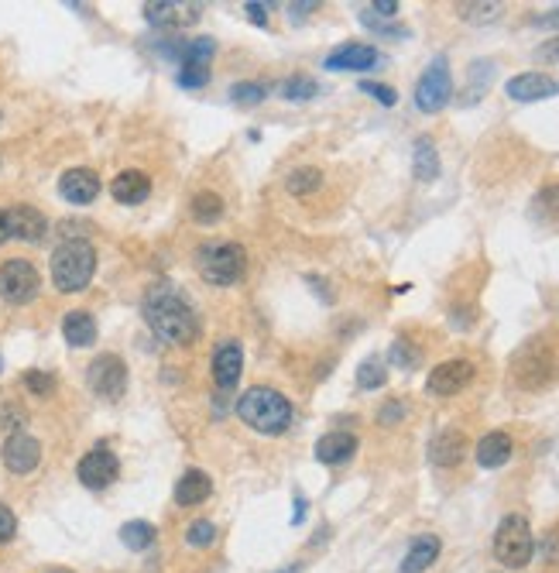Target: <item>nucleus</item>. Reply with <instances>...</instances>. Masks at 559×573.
<instances>
[{"mask_svg": "<svg viewBox=\"0 0 559 573\" xmlns=\"http://www.w3.org/2000/svg\"><path fill=\"white\" fill-rule=\"evenodd\" d=\"M145 320L165 343H192L199 337V320L172 285H155L145 295Z\"/></svg>", "mask_w": 559, "mask_h": 573, "instance_id": "1", "label": "nucleus"}, {"mask_svg": "<svg viewBox=\"0 0 559 573\" xmlns=\"http://www.w3.org/2000/svg\"><path fill=\"white\" fill-rule=\"evenodd\" d=\"M237 415L250 429H258L265 436H279L292 426V402L275 388H248L237 402Z\"/></svg>", "mask_w": 559, "mask_h": 573, "instance_id": "2", "label": "nucleus"}, {"mask_svg": "<svg viewBox=\"0 0 559 573\" xmlns=\"http://www.w3.org/2000/svg\"><path fill=\"white\" fill-rule=\"evenodd\" d=\"M97 271V251L83 237H69L52 251V281L59 292H83Z\"/></svg>", "mask_w": 559, "mask_h": 573, "instance_id": "3", "label": "nucleus"}, {"mask_svg": "<svg viewBox=\"0 0 559 573\" xmlns=\"http://www.w3.org/2000/svg\"><path fill=\"white\" fill-rule=\"evenodd\" d=\"M532 553H535V536H532L529 518L525 515H504L498 532H494V557H498V563L508 567V570H522V567L532 563Z\"/></svg>", "mask_w": 559, "mask_h": 573, "instance_id": "4", "label": "nucleus"}, {"mask_svg": "<svg viewBox=\"0 0 559 573\" xmlns=\"http://www.w3.org/2000/svg\"><path fill=\"white\" fill-rule=\"evenodd\" d=\"M244 271H248V251L234 240L199 251V275L209 285H237L244 279Z\"/></svg>", "mask_w": 559, "mask_h": 573, "instance_id": "5", "label": "nucleus"}, {"mask_svg": "<svg viewBox=\"0 0 559 573\" xmlns=\"http://www.w3.org/2000/svg\"><path fill=\"white\" fill-rule=\"evenodd\" d=\"M453 97V76H450V66L446 59H432L429 62V69L422 73V79L415 83V107L422 110V114H440L442 107L450 103Z\"/></svg>", "mask_w": 559, "mask_h": 573, "instance_id": "6", "label": "nucleus"}, {"mask_svg": "<svg viewBox=\"0 0 559 573\" xmlns=\"http://www.w3.org/2000/svg\"><path fill=\"white\" fill-rule=\"evenodd\" d=\"M42 289V279H38V268L31 265V261H4L0 265V299H7V302H31L35 295Z\"/></svg>", "mask_w": 559, "mask_h": 573, "instance_id": "7", "label": "nucleus"}, {"mask_svg": "<svg viewBox=\"0 0 559 573\" xmlns=\"http://www.w3.org/2000/svg\"><path fill=\"white\" fill-rule=\"evenodd\" d=\"M86 382L97 395H104L107 402H117L127 392V364L117 353H100L86 371Z\"/></svg>", "mask_w": 559, "mask_h": 573, "instance_id": "8", "label": "nucleus"}, {"mask_svg": "<svg viewBox=\"0 0 559 573\" xmlns=\"http://www.w3.org/2000/svg\"><path fill=\"white\" fill-rule=\"evenodd\" d=\"M76 477H79L89 491H104V487H110L120 477V460L110 454L107 446H93V450L79 460Z\"/></svg>", "mask_w": 559, "mask_h": 573, "instance_id": "9", "label": "nucleus"}, {"mask_svg": "<svg viewBox=\"0 0 559 573\" xmlns=\"http://www.w3.org/2000/svg\"><path fill=\"white\" fill-rule=\"evenodd\" d=\"M471 382H473L471 361H463V357H460V361H442L440 368L429 371L426 392L436 398H450V395H456V392H463Z\"/></svg>", "mask_w": 559, "mask_h": 573, "instance_id": "10", "label": "nucleus"}, {"mask_svg": "<svg viewBox=\"0 0 559 573\" xmlns=\"http://www.w3.org/2000/svg\"><path fill=\"white\" fill-rule=\"evenodd\" d=\"M42 464V443L28 433H11L4 443V467L11 474H31Z\"/></svg>", "mask_w": 559, "mask_h": 573, "instance_id": "11", "label": "nucleus"}, {"mask_svg": "<svg viewBox=\"0 0 559 573\" xmlns=\"http://www.w3.org/2000/svg\"><path fill=\"white\" fill-rule=\"evenodd\" d=\"M381 62V52L374 48V45H361V42H351V45H340L333 48L330 56H326V69H333V73H343V69H351V73H364V69H374Z\"/></svg>", "mask_w": 559, "mask_h": 573, "instance_id": "12", "label": "nucleus"}, {"mask_svg": "<svg viewBox=\"0 0 559 573\" xmlns=\"http://www.w3.org/2000/svg\"><path fill=\"white\" fill-rule=\"evenodd\" d=\"M4 217H7V237H17V240H42L45 230H48V220H45L42 210H35V206L21 203V206H11V210H4Z\"/></svg>", "mask_w": 559, "mask_h": 573, "instance_id": "13", "label": "nucleus"}, {"mask_svg": "<svg viewBox=\"0 0 559 573\" xmlns=\"http://www.w3.org/2000/svg\"><path fill=\"white\" fill-rule=\"evenodd\" d=\"M504 93L518 103L545 100V97H556L559 93V79H553V76H545V73H522L508 79Z\"/></svg>", "mask_w": 559, "mask_h": 573, "instance_id": "14", "label": "nucleus"}, {"mask_svg": "<svg viewBox=\"0 0 559 573\" xmlns=\"http://www.w3.org/2000/svg\"><path fill=\"white\" fill-rule=\"evenodd\" d=\"M240 371H244V351L237 340H223L213 351V382L220 384L223 392L234 388L240 382Z\"/></svg>", "mask_w": 559, "mask_h": 573, "instance_id": "15", "label": "nucleus"}, {"mask_svg": "<svg viewBox=\"0 0 559 573\" xmlns=\"http://www.w3.org/2000/svg\"><path fill=\"white\" fill-rule=\"evenodd\" d=\"M59 192L62 200H69L76 206H86L100 196V176L93 169H69L59 179Z\"/></svg>", "mask_w": 559, "mask_h": 573, "instance_id": "16", "label": "nucleus"}, {"mask_svg": "<svg viewBox=\"0 0 559 573\" xmlns=\"http://www.w3.org/2000/svg\"><path fill=\"white\" fill-rule=\"evenodd\" d=\"M357 454V436L353 433H343V429H333L316 440V460L326 464V467H340L347 464L351 456Z\"/></svg>", "mask_w": 559, "mask_h": 573, "instance_id": "17", "label": "nucleus"}, {"mask_svg": "<svg viewBox=\"0 0 559 573\" xmlns=\"http://www.w3.org/2000/svg\"><path fill=\"white\" fill-rule=\"evenodd\" d=\"M463 456H467V436L460 429H442L429 443V460L436 467H456Z\"/></svg>", "mask_w": 559, "mask_h": 573, "instance_id": "18", "label": "nucleus"}, {"mask_svg": "<svg viewBox=\"0 0 559 573\" xmlns=\"http://www.w3.org/2000/svg\"><path fill=\"white\" fill-rule=\"evenodd\" d=\"M145 17L155 28H182V25L199 17V4L182 7V4H172V0H158V4H145Z\"/></svg>", "mask_w": 559, "mask_h": 573, "instance_id": "19", "label": "nucleus"}, {"mask_svg": "<svg viewBox=\"0 0 559 573\" xmlns=\"http://www.w3.org/2000/svg\"><path fill=\"white\" fill-rule=\"evenodd\" d=\"M512 450H515L512 436H508V433H501V429H494V433H487L484 440L477 443L473 456H477V464H481V467L494 471V467H504V464L512 460Z\"/></svg>", "mask_w": 559, "mask_h": 573, "instance_id": "20", "label": "nucleus"}, {"mask_svg": "<svg viewBox=\"0 0 559 573\" xmlns=\"http://www.w3.org/2000/svg\"><path fill=\"white\" fill-rule=\"evenodd\" d=\"M110 192H114V200L124 206H137L147 200V192H151V179L141 172V169H127V172H120L114 182H110Z\"/></svg>", "mask_w": 559, "mask_h": 573, "instance_id": "21", "label": "nucleus"}, {"mask_svg": "<svg viewBox=\"0 0 559 573\" xmlns=\"http://www.w3.org/2000/svg\"><path fill=\"white\" fill-rule=\"evenodd\" d=\"M213 495V481H209L207 471H186L178 477L176 485V505L178 508H192V505H199V501H207Z\"/></svg>", "mask_w": 559, "mask_h": 573, "instance_id": "22", "label": "nucleus"}, {"mask_svg": "<svg viewBox=\"0 0 559 573\" xmlns=\"http://www.w3.org/2000/svg\"><path fill=\"white\" fill-rule=\"evenodd\" d=\"M440 559V539L436 536H415L409 553L401 559V573H426L432 563Z\"/></svg>", "mask_w": 559, "mask_h": 573, "instance_id": "23", "label": "nucleus"}, {"mask_svg": "<svg viewBox=\"0 0 559 573\" xmlns=\"http://www.w3.org/2000/svg\"><path fill=\"white\" fill-rule=\"evenodd\" d=\"M62 333L69 340V347H89L97 340V320L89 316L86 309H73L62 320Z\"/></svg>", "mask_w": 559, "mask_h": 573, "instance_id": "24", "label": "nucleus"}, {"mask_svg": "<svg viewBox=\"0 0 559 573\" xmlns=\"http://www.w3.org/2000/svg\"><path fill=\"white\" fill-rule=\"evenodd\" d=\"M412 169H415V179H422V182H432V179L440 176V151L432 148L429 138H419V141H415Z\"/></svg>", "mask_w": 559, "mask_h": 573, "instance_id": "25", "label": "nucleus"}, {"mask_svg": "<svg viewBox=\"0 0 559 573\" xmlns=\"http://www.w3.org/2000/svg\"><path fill=\"white\" fill-rule=\"evenodd\" d=\"M120 543L127 546V549H134V553H145L147 546L155 543V526L145 522V518H134V522H127L120 529Z\"/></svg>", "mask_w": 559, "mask_h": 573, "instance_id": "26", "label": "nucleus"}, {"mask_svg": "<svg viewBox=\"0 0 559 573\" xmlns=\"http://www.w3.org/2000/svg\"><path fill=\"white\" fill-rule=\"evenodd\" d=\"M189 210L196 223H217L223 217V200L217 192H196V200L189 203Z\"/></svg>", "mask_w": 559, "mask_h": 573, "instance_id": "27", "label": "nucleus"}, {"mask_svg": "<svg viewBox=\"0 0 559 573\" xmlns=\"http://www.w3.org/2000/svg\"><path fill=\"white\" fill-rule=\"evenodd\" d=\"M384 382H388V368H384L381 357H368V361L357 368V388L371 392V388H381Z\"/></svg>", "mask_w": 559, "mask_h": 573, "instance_id": "28", "label": "nucleus"}, {"mask_svg": "<svg viewBox=\"0 0 559 573\" xmlns=\"http://www.w3.org/2000/svg\"><path fill=\"white\" fill-rule=\"evenodd\" d=\"M323 186V172L320 169H295L292 176H289V192L292 196H310Z\"/></svg>", "mask_w": 559, "mask_h": 573, "instance_id": "29", "label": "nucleus"}, {"mask_svg": "<svg viewBox=\"0 0 559 573\" xmlns=\"http://www.w3.org/2000/svg\"><path fill=\"white\" fill-rule=\"evenodd\" d=\"M316 93H320V87H316V79H310V76H292V79L281 83V97L285 100H312Z\"/></svg>", "mask_w": 559, "mask_h": 573, "instance_id": "30", "label": "nucleus"}, {"mask_svg": "<svg viewBox=\"0 0 559 573\" xmlns=\"http://www.w3.org/2000/svg\"><path fill=\"white\" fill-rule=\"evenodd\" d=\"M213 539H217V526H213L209 518H196L189 529H186V543L196 546V549H207V546H213Z\"/></svg>", "mask_w": 559, "mask_h": 573, "instance_id": "31", "label": "nucleus"}, {"mask_svg": "<svg viewBox=\"0 0 559 573\" xmlns=\"http://www.w3.org/2000/svg\"><path fill=\"white\" fill-rule=\"evenodd\" d=\"M463 21H473V25H487V21H494L501 15V4H460L456 7Z\"/></svg>", "mask_w": 559, "mask_h": 573, "instance_id": "32", "label": "nucleus"}, {"mask_svg": "<svg viewBox=\"0 0 559 573\" xmlns=\"http://www.w3.org/2000/svg\"><path fill=\"white\" fill-rule=\"evenodd\" d=\"M230 100H234L237 107H254V103L265 100V87H261V83H237V87L230 89Z\"/></svg>", "mask_w": 559, "mask_h": 573, "instance_id": "33", "label": "nucleus"}, {"mask_svg": "<svg viewBox=\"0 0 559 573\" xmlns=\"http://www.w3.org/2000/svg\"><path fill=\"white\" fill-rule=\"evenodd\" d=\"M209 83V66H182L178 69V87L186 89H199Z\"/></svg>", "mask_w": 559, "mask_h": 573, "instance_id": "34", "label": "nucleus"}, {"mask_svg": "<svg viewBox=\"0 0 559 573\" xmlns=\"http://www.w3.org/2000/svg\"><path fill=\"white\" fill-rule=\"evenodd\" d=\"M388 357H391V364H398V368H415L419 364V351L409 347V340H395Z\"/></svg>", "mask_w": 559, "mask_h": 573, "instance_id": "35", "label": "nucleus"}, {"mask_svg": "<svg viewBox=\"0 0 559 573\" xmlns=\"http://www.w3.org/2000/svg\"><path fill=\"white\" fill-rule=\"evenodd\" d=\"M25 388L45 398V395H52V392H56V378H52V374H45V371H28V374H25Z\"/></svg>", "mask_w": 559, "mask_h": 573, "instance_id": "36", "label": "nucleus"}, {"mask_svg": "<svg viewBox=\"0 0 559 573\" xmlns=\"http://www.w3.org/2000/svg\"><path fill=\"white\" fill-rule=\"evenodd\" d=\"M361 21H364L371 31H378V35H391V38H405V35H409L405 28H398V25H388V21H381L378 15H371L368 7L361 11Z\"/></svg>", "mask_w": 559, "mask_h": 573, "instance_id": "37", "label": "nucleus"}, {"mask_svg": "<svg viewBox=\"0 0 559 573\" xmlns=\"http://www.w3.org/2000/svg\"><path fill=\"white\" fill-rule=\"evenodd\" d=\"M361 93L374 97V100L384 103V107H395L398 103V93L391 87H384V83H361Z\"/></svg>", "mask_w": 559, "mask_h": 573, "instance_id": "38", "label": "nucleus"}, {"mask_svg": "<svg viewBox=\"0 0 559 573\" xmlns=\"http://www.w3.org/2000/svg\"><path fill=\"white\" fill-rule=\"evenodd\" d=\"M15 532H17V515L7 505H0V543H11Z\"/></svg>", "mask_w": 559, "mask_h": 573, "instance_id": "39", "label": "nucleus"}, {"mask_svg": "<svg viewBox=\"0 0 559 573\" xmlns=\"http://www.w3.org/2000/svg\"><path fill=\"white\" fill-rule=\"evenodd\" d=\"M405 415V405L401 402H388L381 412H378V419H381V426H395L398 419Z\"/></svg>", "mask_w": 559, "mask_h": 573, "instance_id": "40", "label": "nucleus"}, {"mask_svg": "<svg viewBox=\"0 0 559 573\" xmlns=\"http://www.w3.org/2000/svg\"><path fill=\"white\" fill-rule=\"evenodd\" d=\"M535 203L545 206V210H553V213H559V182L545 186V189L539 192V200H535Z\"/></svg>", "mask_w": 559, "mask_h": 573, "instance_id": "41", "label": "nucleus"}, {"mask_svg": "<svg viewBox=\"0 0 559 573\" xmlns=\"http://www.w3.org/2000/svg\"><path fill=\"white\" fill-rule=\"evenodd\" d=\"M244 11H248V17L254 21V25H261V28L268 25V4H254V0H250Z\"/></svg>", "mask_w": 559, "mask_h": 573, "instance_id": "42", "label": "nucleus"}, {"mask_svg": "<svg viewBox=\"0 0 559 573\" xmlns=\"http://www.w3.org/2000/svg\"><path fill=\"white\" fill-rule=\"evenodd\" d=\"M368 11H374V15H381V17H391L398 11V0H378V4H371Z\"/></svg>", "mask_w": 559, "mask_h": 573, "instance_id": "43", "label": "nucleus"}, {"mask_svg": "<svg viewBox=\"0 0 559 573\" xmlns=\"http://www.w3.org/2000/svg\"><path fill=\"white\" fill-rule=\"evenodd\" d=\"M316 7H320V4H316V0H306V4H292V7H289V17H306L310 15V11H316Z\"/></svg>", "mask_w": 559, "mask_h": 573, "instance_id": "44", "label": "nucleus"}, {"mask_svg": "<svg viewBox=\"0 0 559 573\" xmlns=\"http://www.w3.org/2000/svg\"><path fill=\"white\" fill-rule=\"evenodd\" d=\"M535 25H539V28H559V7H553V11L543 17H535Z\"/></svg>", "mask_w": 559, "mask_h": 573, "instance_id": "45", "label": "nucleus"}, {"mask_svg": "<svg viewBox=\"0 0 559 573\" xmlns=\"http://www.w3.org/2000/svg\"><path fill=\"white\" fill-rule=\"evenodd\" d=\"M302 518H306V501L299 498V501H295V515H292V522H295V526H299Z\"/></svg>", "mask_w": 559, "mask_h": 573, "instance_id": "46", "label": "nucleus"}, {"mask_svg": "<svg viewBox=\"0 0 559 573\" xmlns=\"http://www.w3.org/2000/svg\"><path fill=\"white\" fill-rule=\"evenodd\" d=\"M7 240V217H4V210H0V244Z\"/></svg>", "mask_w": 559, "mask_h": 573, "instance_id": "47", "label": "nucleus"}, {"mask_svg": "<svg viewBox=\"0 0 559 573\" xmlns=\"http://www.w3.org/2000/svg\"><path fill=\"white\" fill-rule=\"evenodd\" d=\"M279 573H299V567H285V570H279Z\"/></svg>", "mask_w": 559, "mask_h": 573, "instance_id": "48", "label": "nucleus"}, {"mask_svg": "<svg viewBox=\"0 0 559 573\" xmlns=\"http://www.w3.org/2000/svg\"><path fill=\"white\" fill-rule=\"evenodd\" d=\"M56 573H66V570H56Z\"/></svg>", "mask_w": 559, "mask_h": 573, "instance_id": "49", "label": "nucleus"}]
</instances>
